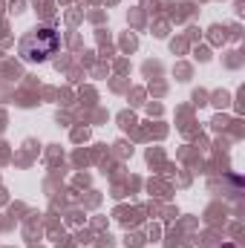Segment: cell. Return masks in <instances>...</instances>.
Here are the masks:
<instances>
[{
  "label": "cell",
  "instance_id": "1",
  "mask_svg": "<svg viewBox=\"0 0 245 248\" xmlns=\"http://www.w3.org/2000/svg\"><path fill=\"white\" fill-rule=\"evenodd\" d=\"M61 49V35L52 26H38L20 41V58L29 63H44Z\"/></svg>",
  "mask_w": 245,
  "mask_h": 248
}]
</instances>
